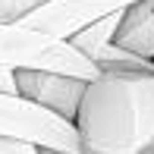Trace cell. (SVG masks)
I'll return each mask as SVG.
<instances>
[{
  "mask_svg": "<svg viewBox=\"0 0 154 154\" xmlns=\"http://www.w3.org/2000/svg\"><path fill=\"white\" fill-rule=\"evenodd\" d=\"M75 132L82 154H154V69L88 82Z\"/></svg>",
  "mask_w": 154,
  "mask_h": 154,
  "instance_id": "1",
  "label": "cell"
},
{
  "mask_svg": "<svg viewBox=\"0 0 154 154\" xmlns=\"http://www.w3.org/2000/svg\"><path fill=\"white\" fill-rule=\"evenodd\" d=\"M0 66L63 72L82 82H94L101 75V69L88 57H82L69 41L35 32L22 22H0Z\"/></svg>",
  "mask_w": 154,
  "mask_h": 154,
  "instance_id": "2",
  "label": "cell"
},
{
  "mask_svg": "<svg viewBox=\"0 0 154 154\" xmlns=\"http://www.w3.org/2000/svg\"><path fill=\"white\" fill-rule=\"evenodd\" d=\"M0 138L32 142L57 154H82L75 123L44 110L22 94H0Z\"/></svg>",
  "mask_w": 154,
  "mask_h": 154,
  "instance_id": "3",
  "label": "cell"
},
{
  "mask_svg": "<svg viewBox=\"0 0 154 154\" xmlns=\"http://www.w3.org/2000/svg\"><path fill=\"white\" fill-rule=\"evenodd\" d=\"M132 3H138V0H51V3L25 13L19 22L35 32L51 35V38L72 41L88 25L101 22V19L113 16V13L129 10Z\"/></svg>",
  "mask_w": 154,
  "mask_h": 154,
  "instance_id": "4",
  "label": "cell"
},
{
  "mask_svg": "<svg viewBox=\"0 0 154 154\" xmlns=\"http://www.w3.org/2000/svg\"><path fill=\"white\" fill-rule=\"evenodd\" d=\"M16 82L22 97L41 104L44 110H51L69 123H75L85 88H88V82L82 79H72L63 72H44V69H16Z\"/></svg>",
  "mask_w": 154,
  "mask_h": 154,
  "instance_id": "5",
  "label": "cell"
},
{
  "mask_svg": "<svg viewBox=\"0 0 154 154\" xmlns=\"http://www.w3.org/2000/svg\"><path fill=\"white\" fill-rule=\"evenodd\" d=\"M113 44L154 63V0H138L123 13V22H120Z\"/></svg>",
  "mask_w": 154,
  "mask_h": 154,
  "instance_id": "6",
  "label": "cell"
},
{
  "mask_svg": "<svg viewBox=\"0 0 154 154\" xmlns=\"http://www.w3.org/2000/svg\"><path fill=\"white\" fill-rule=\"evenodd\" d=\"M123 13H126V10H123ZM123 13H113V16L101 19V22H94V25H88V29L79 32L69 44H72L82 57H88V60L94 63V60L104 54V47H110V44L116 41V32H120V22H123Z\"/></svg>",
  "mask_w": 154,
  "mask_h": 154,
  "instance_id": "7",
  "label": "cell"
},
{
  "mask_svg": "<svg viewBox=\"0 0 154 154\" xmlns=\"http://www.w3.org/2000/svg\"><path fill=\"white\" fill-rule=\"evenodd\" d=\"M0 154H44V148L32 142H16V138H0Z\"/></svg>",
  "mask_w": 154,
  "mask_h": 154,
  "instance_id": "8",
  "label": "cell"
},
{
  "mask_svg": "<svg viewBox=\"0 0 154 154\" xmlns=\"http://www.w3.org/2000/svg\"><path fill=\"white\" fill-rule=\"evenodd\" d=\"M25 16L22 0H0V22H19Z\"/></svg>",
  "mask_w": 154,
  "mask_h": 154,
  "instance_id": "9",
  "label": "cell"
},
{
  "mask_svg": "<svg viewBox=\"0 0 154 154\" xmlns=\"http://www.w3.org/2000/svg\"><path fill=\"white\" fill-rule=\"evenodd\" d=\"M0 94H19L16 69H10V66H0Z\"/></svg>",
  "mask_w": 154,
  "mask_h": 154,
  "instance_id": "10",
  "label": "cell"
},
{
  "mask_svg": "<svg viewBox=\"0 0 154 154\" xmlns=\"http://www.w3.org/2000/svg\"><path fill=\"white\" fill-rule=\"evenodd\" d=\"M44 3H51V0H22V6H25V13H32V10H38V6H44Z\"/></svg>",
  "mask_w": 154,
  "mask_h": 154,
  "instance_id": "11",
  "label": "cell"
},
{
  "mask_svg": "<svg viewBox=\"0 0 154 154\" xmlns=\"http://www.w3.org/2000/svg\"><path fill=\"white\" fill-rule=\"evenodd\" d=\"M44 154H57V151H44Z\"/></svg>",
  "mask_w": 154,
  "mask_h": 154,
  "instance_id": "12",
  "label": "cell"
}]
</instances>
